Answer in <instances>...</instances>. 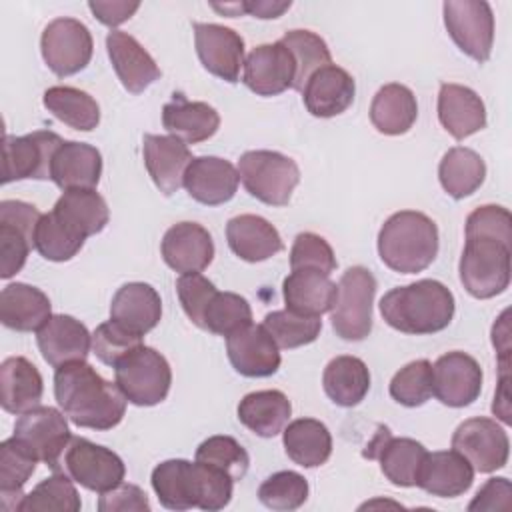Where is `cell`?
Segmentation results:
<instances>
[{
	"label": "cell",
	"mask_w": 512,
	"mask_h": 512,
	"mask_svg": "<svg viewBox=\"0 0 512 512\" xmlns=\"http://www.w3.org/2000/svg\"><path fill=\"white\" fill-rule=\"evenodd\" d=\"M354 94V78L344 68L328 64L308 78L302 90V100L312 116L332 118L346 112L352 106Z\"/></svg>",
	"instance_id": "484cf974"
},
{
	"label": "cell",
	"mask_w": 512,
	"mask_h": 512,
	"mask_svg": "<svg viewBox=\"0 0 512 512\" xmlns=\"http://www.w3.org/2000/svg\"><path fill=\"white\" fill-rule=\"evenodd\" d=\"M238 170L224 158L198 156L186 168L184 188L188 196L204 206L226 204L238 190Z\"/></svg>",
	"instance_id": "603a6c76"
},
{
	"label": "cell",
	"mask_w": 512,
	"mask_h": 512,
	"mask_svg": "<svg viewBox=\"0 0 512 512\" xmlns=\"http://www.w3.org/2000/svg\"><path fill=\"white\" fill-rule=\"evenodd\" d=\"M472 482L474 468L456 450L428 452L416 478L418 488L438 498L462 496L470 490Z\"/></svg>",
	"instance_id": "4316f807"
},
{
	"label": "cell",
	"mask_w": 512,
	"mask_h": 512,
	"mask_svg": "<svg viewBox=\"0 0 512 512\" xmlns=\"http://www.w3.org/2000/svg\"><path fill=\"white\" fill-rule=\"evenodd\" d=\"M52 316L48 296L30 284L14 282L0 292V320L16 332H38Z\"/></svg>",
	"instance_id": "f546056e"
},
{
	"label": "cell",
	"mask_w": 512,
	"mask_h": 512,
	"mask_svg": "<svg viewBox=\"0 0 512 512\" xmlns=\"http://www.w3.org/2000/svg\"><path fill=\"white\" fill-rule=\"evenodd\" d=\"M138 346H142V336L130 332L114 320L102 322L92 334V350L96 358L112 368L120 358H124Z\"/></svg>",
	"instance_id": "f5cc1de1"
},
{
	"label": "cell",
	"mask_w": 512,
	"mask_h": 512,
	"mask_svg": "<svg viewBox=\"0 0 512 512\" xmlns=\"http://www.w3.org/2000/svg\"><path fill=\"white\" fill-rule=\"evenodd\" d=\"M150 480L160 504L170 510H222L230 504L234 488V480L226 472L182 458L160 462Z\"/></svg>",
	"instance_id": "7a4b0ae2"
},
{
	"label": "cell",
	"mask_w": 512,
	"mask_h": 512,
	"mask_svg": "<svg viewBox=\"0 0 512 512\" xmlns=\"http://www.w3.org/2000/svg\"><path fill=\"white\" fill-rule=\"evenodd\" d=\"M292 414L288 396L280 390H256L238 404V420L254 434L272 438L284 430Z\"/></svg>",
	"instance_id": "74e56055"
},
{
	"label": "cell",
	"mask_w": 512,
	"mask_h": 512,
	"mask_svg": "<svg viewBox=\"0 0 512 512\" xmlns=\"http://www.w3.org/2000/svg\"><path fill=\"white\" fill-rule=\"evenodd\" d=\"M142 154L146 170L156 188L164 196L178 192V188L184 184L186 168L192 162L188 146L170 134H146L142 140Z\"/></svg>",
	"instance_id": "d4e9b609"
},
{
	"label": "cell",
	"mask_w": 512,
	"mask_h": 512,
	"mask_svg": "<svg viewBox=\"0 0 512 512\" xmlns=\"http://www.w3.org/2000/svg\"><path fill=\"white\" fill-rule=\"evenodd\" d=\"M114 382L128 402L156 406L170 392L172 370L158 350L142 344L114 364Z\"/></svg>",
	"instance_id": "52a82bcc"
},
{
	"label": "cell",
	"mask_w": 512,
	"mask_h": 512,
	"mask_svg": "<svg viewBox=\"0 0 512 512\" xmlns=\"http://www.w3.org/2000/svg\"><path fill=\"white\" fill-rule=\"evenodd\" d=\"M242 6V12L254 16V18H262V20H270V18H278L282 16L290 6L292 2L284 0V2H278V0H252V2H240Z\"/></svg>",
	"instance_id": "6125c7cd"
},
{
	"label": "cell",
	"mask_w": 512,
	"mask_h": 512,
	"mask_svg": "<svg viewBox=\"0 0 512 512\" xmlns=\"http://www.w3.org/2000/svg\"><path fill=\"white\" fill-rule=\"evenodd\" d=\"M194 42L196 52L202 62V66L234 84L240 80V70L244 68V40L242 36L222 24H204L194 22Z\"/></svg>",
	"instance_id": "e0dca14e"
},
{
	"label": "cell",
	"mask_w": 512,
	"mask_h": 512,
	"mask_svg": "<svg viewBox=\"0 0 512 512\" xmlns=\"http://www.w3.org/2000/svg\"><path fill=\"white\" fill-rule=\"evenodd\" d=\"M44 382L38 368L24 356H10L0 366V404L10 414L40 406Z\"/></svg>",
	"instance_id": "d6a6232c"
},
{
	"label": "cell",
	"mask_w": 512,
	"mask_h": 512,
	"mask_svg": "<svg viewBox=\"0 0 512 512\" xmlns=\"http://www.w3.org/2000/svg\"><path fill=\"white\" fill-rule=\"evenodd\" d=\"M458 272L470 296L486 300L502 294L510 284V242L496 236L466 234Z\"/></svg>",
	"instance_id": "5b68a950"
},
{
	"label": "cell",
	"mask_w": 512,
	"mask_h": 512,
	"mask_svg": "<svg viewBox=\"0 0 512 512\" xmlns=\"http://www.w3.org/2000/svg\"><path fill=\"white\" fill-rule=\"evenodd\" d=\"M452 450L462 454L474 472L490 474L508 462L510 440L506 430L492 418H468L452 434Z\"/></svg>",
	"instance_id": "4fadbf2b"
},
{
	"label": "cell",
	"mask_w": 512,
	"mask_h": 512,
	"mask_svg": "<svg viewBox=\"0 0 512 512\" xmlns=\"http://www.w3.org/2000/svg\"><path fill=\"white\" fill-rule=\"evenodd\" d=\"M248 324H252V308L246 298L234 292H216L202 318V330L226 338Z\"/></svg>",
	"instance_id": "c3c4849f"
},
{
	"label": "cell",
	"mask_w": 512,
	"mask_h": 512,
	"mask_svg": "<svg viewBox=\"0 0 512 512\" xmlns=\"http://www.w3.org/2000/svg\"><path fill=\"white\" fill-rule=\"evenodd\" d=\"M226 240L230 250L246 262H264L284 248L278 230L256 214L230 218L226 224Z\"/></svg>",
	"instance_id": "4dcf8cb0"
},
{
	"label": "cell",
	"mask_w": 512,
	"mask_h": 512,
	"mask_svg": "<svg viewBox=\"0 0 512 512\" xmlns=\"http://www.w3.org/2000/svg\"><path fill=\"white\" fill-rule=\"evenodd\" d=\"M90 12L104 24V26H120L128 18L134 16V12L140 8V2H126V0H92L88 2Z\"/></svg>",
	"instance_id": "91938a15"
},
{
	"label": "cell",
	"mask_w": 512,
	"mask_h": 512,
	"mask_svg": "<svg viewBox=\"0 0 512 512\" xmlns=\"http://www.w3.org/2000/svg\"><path fill=\"white\" fill-rule=\"evenodd\" d=\"M38 458L14 436L0 444V506L16 512L24 498V484L36 470Z\"/></svg>",
	"instance_id": "60d3db41"
},
{
	"label": "cell",
	"mask_w": 512,
	"mask_h": 512,
	"mask_svg": "<svg viewBox=\"0 0 512 512\" xmlns=\"http://www.w3.org/2000/svg\"><path fill=\"white\" fill-rule=\"evenodd\" d=\"M444 24L454 44L478 64L486 62L494 46V14L482 0L444 2Z\"/></svg>",
	"instance_id": "30bf717a"
},
{
	"label": "cell",
	"mask_w": 512,
	"mask_h": 512,
	"mask_svg": "<svg viewBox=\"0 0 512 512\" xmlns=\"http://www.w3.org/2000/svg\"><path fill=\"white\" fill-rule=\"evenodd\" d=\"M84 240L86 238L68 228L54 212L42 214L34 232V248L50 262H66L74 258L84 246Z\"/></svg>",
	"instance_id": "7dc6e473"
},
{
	"label": "cell",
	"mask_w": 512,
	"mask_h": 512,
	"mask_svg": "<svg viewBox=\"0 0 512 512\" xmlns=\"http://www.w3.org/2000/svg\"><path fill=\"white\" fill-rule=\"evenodd\" d=\"M102 174L100 152L86 142H66L56 150L52 160V182L60 190L96 188Z\"/></svg>",
	"instance_id": "e575fe53"
},
{
	"label": "cell",
	"mask_w": 512,
	"mask_h": 512,
	"mask_svg": "<svg viewBox=\"0 0 512 512\" xmlns=\"http://www.w3.org/2000/svg\"><path fill=\"white\" fill-rule=\"evenodd\" d=\"M54 472H64L86 490L102 494L124 482L126 466L110 448L72 436Z\"/></svg>",
	"instance_id": "9c48e42d"
},
{
	"label": "cell",
	"mask_w": 512,
	"mask_h": 512,
	"mask_svg": "<svg viewBox=\"0 0 512 512\" xmlns=\"http://www.w3.org/2000/svg\"><path fill=\"white\" fill-rule=\"evenodd\" d=\"M106 50L118 80L130 94L144 92L150 84H154L162 76L154 58L128 32H122V30L108 32Z\"/></svg>",
	"instance_id": "cb8c5ba5"
},
{
	"label": "cell",
	"mask_w": 512,
	"mask_h": 512,
	"mask_svg": "<svg viewBox=\"0 0 512 512\" xmlns=\"http://www.w3.org/2000/svg\"><path fill=\"white\" fill-rule=\"evenodd\" d=\"M54 396L70 422L92 430L118 426L128 402L118 384L102 378L86 360L56 368Z\"/></svg>",
	"instance_id": "6da1fadb"
},
{
	"label": "cell",
	"mask_w": 512,
	"mask_h": 512,
	"mask_svg": "<svg viewBox=\"0 0 512 512\" xmlns=\"http://www.w3.org/2000/svg\"><path fill=\"white\" fill-rule=\"evenodd\" d=\"M226 352L232 368L246 378H266L280 368V348L262 324L246 328L226 338Z\"/></svg>",
	"instance_id": "ffe728a7"
},
{
	"label": "cell",
	"mask_w": 512,
	"mask_h": 512,
	"mask_svg": "<svg viewBox=\"0 0 512 512\" xmlns=\"http://www.w3.org/2000/svg\"><path fill=\"white\" fill-rule=\"evenodd\" d=\"M162 124L184 144H198L218 132L220 114L206 102H190L182 94H174L162 108Z\"/></svg>",
	"instance_id": "836d02e7"
},
{
	"label": "cell",
	"mask_w": 512,
	"mask_h": 512,
	"mask_svg": "<svg viewBox=\"0 0 512 512\" xmlns=\"http://www.w3.org/2000/svg\"><path fill=\"white\" fill-rule=\"evenodd\" d=\"M308 498V482L294 470H282L268 476L258 488V500L278 512L300 508Z\"/></svg>",
	"instance_id": "f907efd6"
},
{
	"label": "cell",
	"mask_w": 512,
	"mask_h": 512,
	"mask_svg": "<svg viewBox=\"0 0 512 512\" xmlns=\"http://www.w3.org/2000/svg\"><path fill=\"white\" fill-rule=\"evenodd\" d=\"M380 260L394 272L426 270L438 254V228L432 218L416 210L392 214L378 232Z\"/></svg>",
	"instance_id": "277c9868"
},
{
	"label": "cell",
	"mask_w": 512,
	"mask_h": 512,
	"mask_svg": "<svg viewBox=\"0 0 512 512\" xmlns=\"http://www.w3.org/2000/svg\"><path fill=\"white\" fill-rule=\"evenodd\" d=\"M282 442L288 458L302 468L322 466L332 454V436L316 418L292 420L282 430Z\"/></svg>",
	"instance_id": "f35d334b"
},
{
	"label": "cell",
	"mask_w": 512,
	"mask_h": 512,
	"mask_svg": "<svg viewBox=\"0 0 512 512\" xmlns=\"http://www.w3.org/2000/svg\"><path fill=\"white\" fill-rule=\"evenodd\" d=\"M12 436L20 440L38 462H44L52 470H56L64 448L72 438L66 414L52 406H36L20 414Z\"/></svg>",
	"instance_id": "5bb4252c"
},
{
	"label": "cell",
	"mask_w": 512,
	"mask_h": 512,
	"mask_svg": "<svg viewBox=\"0 0 512 512\" xmlns=\"http://www.w3.org/2000/svg\"><path fill=\"white\" fill-rule=\"evenodd\" d=\"M160 252L174 272L192 274L210 266L214 258V242L202 224L178 222L166 230Z\"/></svg>",
	"instance_id": "7402d4cb"
},
{
	"label": "cell",
	"mask_w": 512,
	"mask_h": 512,
	"mask_svg": "<svg viewBox=\"0 0 512 512\" xmlns=\"http://www.w3.org/2000/svg\"><path fill=\"white\" fill-rule=\"evenodd\" d=\"M454 294L438 280H418L396 286L380 300V314L388 326L404 334H434L454 318Z\"/></svg>",
	"instance_id": "3957f363"
},
{
	"label": "cell",
	"mask_w": 512,
	"mask_h": 512,
	"mask_svg": "<svg viewBox=\"0 0 512 512\" xmlns=\"http://www.w3.org/2000/svg\"><path fill=\"white\" fill-rule=\"evenodd\" d=\"M162 318V300L156 288L146 282H128L120 286L110 302V320L122 324L134 334H148Z\"/></svg>",
	"instance_id": "f1b7e54d"
},
{
	"label": "cell",
	"mask_w": 512,
	"mask_h": 512,
	"mask_svg": "<svg viewBox=\"0 0 512 512\" xmlns=\"http://www.w3.org/2000/svg\"><path fill=\"white\" fill-rule=\"evenodd\" d=\"M82 508L74 480L64 472H54L50 478L42 480L32 492L24 494L18 512H46L64 510L78 512Z\"/></svg>",
	"instance_id": "f6af8a7d"
},
{
	"label": "cell",
	"mask_w": 512,
	"mask_h": 512,
	"mask_svg": "<svg viewBox=\"0 0 512 512\" xmlns=\"http://www.w3.org/2000/svg\"><path fill=\"white\" fill-rule=\"evenodd\" d=\"M510 370H500V380H498V390L494 394V404H492V412L502 420V422H510Z\"/></svg>",
	"instance_id": "be15d7a7"
},
{
	"label": "cell",
	"mask_w": 512,
	"mask_h": 512,
	"mask_svg": "<svg viewBox=\"0 0 512 512\" xmlns=\"http://www.w3.org/2000/svg\"><path fill=\"white\" fill-rule=\"evenodd\" d=\"M64 140L56 132L36 130L26 136H4L2 184L14 180H52V160Z\"/></svg>",
	"instance_id": "7c38bea8"
},
{
	"label": "cell",
	"mask_w": 512,
	"mask_h": 512,
	"mask_svg": "<svg viewBox=\"0 0 512 512\" xmlns=\"http://www.w3.org/2000/svg\"><path fill=\"white\" fill-rule=\"evenodd\" d=\"M296 64L290 50L278 40L256 46L244 58L242 82L258 96H276L294 86Z\"/></svg>",
	"instance_id": "ac0fdd59"
},
{
	"label": "cell",
	"mask_w": 512,
	"mask_h": 512,
	"mask_svg": "<svg viewBox=\"0 0 512 512\" xmlns=\"http://www.w3.org/2000/svg\"><path fill=\"white\" fill-rule=\"evenodd\" d=\"M482 392V368L466 352L442 354L432 366V394L450 408L470 406Z\"/></svg>",
	"instance_id": "2e32d148"
},
{
	"label": "cell",
	"mask_w": 512,
	"mask_h": 512,
	"mask_svg": "<svg viewBox=\"0 0 512 512\" xmlns=\"http://www.w3.org/2000/svg\"><path fill=\"white\" fill-rule=\"evenodd\" d=\"M262 326L268 330L278 348L290 350L312 344L322 330L320 316H302L290 310H274L264 316Z\"/></svg>",
	"instance_id": "bcb514c9"
},
{
	"label": "cell",
	"mask_w": 512,
	"mask_h": 512,
	"mask_svg": "<svg viewBox=\"0 0 512 512\" xmlns=\"http://www.w3.org/2000/svg\"><path fill=\"white\" fill-rule=\"evenodd\" d=\"M338 284L318 270H292L282 284L286 310L302 316H322L336 300Z\"/></svg>",
	"instance_id": "1f68e13d"
},
{
	"label": "cell",
	"mask_w": 512,
	"mask_h": 512,
	"mask_svg": "<svg viewBox=\"0 0 512 512\" xmlns=\"http://www.w3.org/2000/svg\"><path fill=\"white\" fill-rule=\"evenodd\" d=\"M36 342L42 358L52 368L82 362L92 350V334L80 320L68 314H52L36 332Z\"/></svg>",
	"instance_id": "44dd1931"
},
{
	"label": "cell",
	"mask_w": 512,
	"mask_h": 512,
	"mask_svg": "<svg viewBox=\"0 0 512 512\" xmlns=\"http://www.w3.org/2000/svg\"><path fill=\"white\" fill-rule=\"evenodd\" d=\"M176 292L186 316L198 328H202L204 310L212 300V296L218 292L216 286L208 278H204L200 272H192V274H182L176 280Z\"/></svg>",
	"instance_id": "11a10c76"
},
{
	"label": "cell",
	"mask_w": 512,
	"mask_h": 512,
	"mask_svg": "<svg viewBox=\"0 0 512 512\" xmlns=\"http://www.w3.org/2000/svg\"><path fill=\"white\" fill-rule=\"evenodd\" d=\"M322 386L334 404L352 408L360 404L370 390L368 366L356 356H336L324 368Z\"/></svg>",
	"instance_id": "ab89813d"
},
{
	"label": "cell",
	"mask_w": 512,
	"mask_h": 512,
	"mask_svg": "<svg viewBox=\"0 0 512 512\" xmlns=\"http://www.w3.org/2000/svg\"><path fill=\"white\" fill-rule=\"evenodd\" d=\"M246 192L268 206H286L300 182L298 164L274 150H248L238 160Z\"/></svg>",
	"instance_id": "8992f818"
},
{
	"label": "cell",
	"mask_w": 512,
	"mask_h": 512,
	"mask_svg": "<svg viewBox=\"0 0 512 512\" xmlns=\"http://www.w3.org/2000/svg\"><path fill=\"white\" fill-rule=\"evenodd\" d=\"M44 106L66 126L90 132L100 124V106L84 90L72 86H52L42 96Z\"/></svg>",
	"instance_id": "7bdbcfd3"
},
{
	"label": "cell",
	"mask_w": 512,
	"mask_h": 512,
	"mask_svg": "<svg viewBox=\"0 0 512 512\" xmlns=\"http://www.w3.org/2000/svg\"><path fill=\"white\" fill-rule=\"evenodd\" d=\"M92 34L76 18H54L40 38V52L46 66L60 78L84 70L92 58Z\"/></svg>",
	"instance_id": "8fae6325"
},
{
	"label": "cell",
	"mask_w": 512,
	"mask_h": 512,
	"mask_svg": "<svg viewBox=\"0 0 512 512\" xmlns=\"http://www.w3.org/2000/svg\"><path fill=\"white\" fill-rule=\"evenodd\" d=\"M464 234H484L496 236L512 244V218L504 206L486 204L472 210L466 218Z\"/></svg>",
	"instance_id": "9f6ffc18"
},
{
	"label": "cell",
	"mask_w": 512,
	"mask_h": 512,
	"mask_svg": "<svg viewBox=\"0 0 512 512\" xmlns=\"http://www.w3.org/2000/svg\"><path fill=\"white\" fill-rule=\"evenodd\" d=\"M336 256L332 246L314 232H300L294 238L290 250V268L292 270H318L332 274L336 270Z\"/></svg>",
	"instance_id": "db71d44e"
},
{
	"label": "cell",
	"mask_w": 512,
	"mask_h": 512,
	"mask_svg": "<svg viewBox=\"0 0 512 512\" xmlns=\"http://www.w3.org/2000/svg\"><path fill=\"white\" fill-rule=\"evenodd\" d=\"M492 344L498 352L500 370L510 368V328H508V310L500 314L496 324L492 326Z\"/></svg>",
	"instance_id": "94428289"
},
{
	"label": "cell",
	"mask_w": 512,
	"mask_h": 512,
	"mask_svg": "<svg viewBox=\"0 0 512 512\" xmlns=\"http://www.w3.org/2000/svg\"><path fill=\"white\" fill-rule=\"evenodd\" d=\"M438 120L452 138L464 140L486 126V108L472 88L442 84L438 92Z\"/></svg>",
	"instance_id": "83f0119b"
},
{
	"label": "cell",
	"mask_w": 512,
	"mask_h": 512,
	"mask_svg": "<svg viewBox=\"0 0 512 512\" xmlns=\"http://www.w3.org/2000/svg\"><path fill=\"white\" fill-rule=\"evenodd\" d=\"M376 288L374 274L364 266H352L342 274L336 300L330 310L336 336L358 342L372 332V302Z\"/></svg>",
	"instance_id": "ba28073f"
},
{
	"label": "cell",
	"mask_w": 512,
	"mask_h": 512,
	"mask_svg": "<svg viewBox=\"0 0 512 512\" xmlns=\"http://www.w3.org/2000/svg\"><path fill=\"white\" fill-rule=\"evenodd\" d=\"M280 42L290 50L296 64V78L292 86L294 90L302 92L308 78L316 70L332 64V54L328 50V44L324 42V38H320L310 30H288L284 32Z\"/></svg>",
	"instance_id": "ee69618b"
},
{
	"label": "cell",
	"mask_w": 512,
	"mask_h": 512,
	"mask_svg": "<svg viewBox=\"0 0 512 512\" xmlns=\"http://www.w3.org/2000/svg\"><path fill=\"white\" fill-rule=\"evenodd\" d=\"M512 486L508 478H490L468 504V510H508Z\"/></svg>",
	"instance_id": "680465c9"
},
{
	"label": "cell",
	"mask_w": 512,
	"mask_h": 512,
	"mask_svg": "<svg viewBox=\"0 0 512 512\" xmlns=\"http://www.w3.org/2000/svg\"><path fill=\"white\" fill-rule=\"evenodd\" d=\"M390 396L402 406H422L432 396V364L424 358L408 362L390 380Z\"/></svg>",
	"instance_id": "816d5d0a"
},
{
	"label": "cell",
	"mask_w": 512,
	"mask_h": 512,
	"mask_svg": "<svg viewBox=\"0 0 512 512\" xmlns=\"http://www.w3.org/2000/svg\"><path fill=\"white\" fill-rule=\"evenodd\" d=\"M196 460L226 472L234 482L242 480L250 466L246 448L232 436H210L196 448Z\"/></svg>",
	"instance_id": "681fc988"
},
{
	"label": "cell",
	"mask_w": 512,
	"mask_h": 512,
	"mask_svg": "<svg viewBox=\"0 0 512 512\" xmlns=\"http://www.w3.org/2000/svg\"><path fill=\"white\" fill-rule=\"evenodd\" d=\"M486 178V164L482 156L470 148H450L438 166V180L444 192L456 200L474 194Z\"/></svg>",
	"instance_id": "b9f144b4"
},
{
	"label": "cell",
	"mask_w": 512,
	"mask_h": 512,
	"mask_svg": "<svg viewBox=\"0 0 512 512\" xmlns=\"http://www.w3.org/2000/svg\"><path fill=\"white\" fill-rule=\"evenodd\" d=\"M52 212L82 238L102 232L110 220L108 204L94 188L64 190Z\"/></svg>",
	"instance_id": "8d00e7d4"
},
{
	"label": "cell",
	"mask_w": 512,
	"mask_h": 512,
	"mask_svg": "<svg viewBox=\"0 0 512 512\" xmlns=\"http://www.w3.org/2000/svg\"><path fill=\"white\" fill-rule=\"evenodd\" d=\"M40 218V210L28 202H0V278L8 280L24 268Z\"/></svg>",
	"instance_id": "9a60e30c"
},
{
	"label": "cell",
	"mask_w": 512,
	"mask_h": 512,
	"mask_svg": "<svg viewBox=\"0 0 512 512\" xmlns=\"http://www.w3.org/2000/svg\"><path fill=\"white\" fill-rule=\"evenodd\" d=\"M418 118V104L414 92L398 82L384 84L372 98L370 122L386 136L406 134Z\"/></svg>",
	"instance_id": "d590c367"
},
{
	"label": "cell",
	"mask_w": 512,
	"mask_h": 512,
	"mask_svg": "<svg viewBox=\"0 0 512 512\" xmlns=\"http://www.w3.org/2000/svg\"><path fill=\"white\" fill-rule=\"evenodd\" d=\"M100 512H148L150 502L142 488L136 484H118L116 488L102 492L98 498Z\"/></svg>",
	"instance_id": "6f0895ef"
},
{
	"label": "cell",
	"mask_w": 512,
	"mask_h": 512,
	"mask_svg": "<svg viewBox=\"0 0 512 512\" xmlns=\"http://www.w3.org/2000/svg\"><path fill=\"white\" fill-rule=\"evenodd\" d=\"M366 448L368 450H364V456L376 458L382 474L394 486H416L420 466L428 454L424 444L412 438H394L386 426H380Z\"/></svg>",
	"instance_id": "d6986e66"
}]
</instances>
